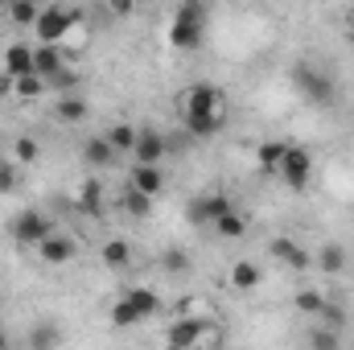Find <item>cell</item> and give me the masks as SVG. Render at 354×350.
<instances>
[{"label":"cell","mask_w":354,"mask_h":350,"mask_svg":"<svg viewBox=\"0 0 354 350\" xmlns=\"http://www.w3.org/2000/svg\"><path fill=\"white\" fill-rule=\"evenodd\" d=\"M206 25H210V8L206 4H198V0L177 4L174 21H169V46L174 50H198L202 37H206Z\"/></svg>","instance_id":"cell-1"},{"label":"cell","mask_w":354,"mask_h":350,"mask_svg":"<svg viewBox=\"0 0 354 350\" xmlns=\"http://www.w3.org/2000/svg\"><path fill=\"white\" fill-rule=\"evenodd\" d=\"M177 111L181 120H198V116H223L227 111V99L214 83H189V87L177 91Z\"/></svg>","instance_id":"cell-2"},{"label":"cell","mask_w":354,"mask_h":350,"mask_svg":"<svg viewBox=\"0 0 354 350\" xmlns=\"http://www.w3.org/2000/svg\"><path fill=\"white\" fill-rule=\"evenodd\" d=\"M288 83L297 87L301 99H309L313 107H330L334 103V79L322 71V66H309V62H297L288 71Z\"/></svg>","instance_id":"cell-3"},{"label":"cell","mask_w":354,"mask_h":350,"mask_svg":"<svg viewBox=\"0 0 354 350\" xmlns=\"http://www.w3.org/2000/svg\"><path fill=\"white\" fill-rule=\"evenodd\" d=\"M79 21H83V12H79V8H62V4H50V8H41V17H37L33 33L41 37V46H62Z\"/></svg>","instance_id":"cell-4"},{"label":"cell","mask_w":354,"mask_h":350,"mask_svg":"<svg viewBox=\"0 0 354 350\" xmlns=\"http://www.w3.org/2000/svg\"><path fill=\"white\" fill-rule=\"evenodd\" d=\"M210 334H214V326H210L206 317L181 313V317H174V322H169L165 342H169V347H181V350H194V347H206V342H210Z\"/></svg>","instance_id":"cell-5"},{"label":"cell","mask_w":354,"mask_h":350,"mask_svg":"<svg viewBox=\"0 0 354 350\" xmlns=\"http://www.w3.org/2000/svg\"><path fill=\"white\" fill-rule=\"evenodd\" d=\"M276 177H280L292 194L309 190V181H313V153H309V149H301V145H288V153H284L280 174H276Z\"/></svg>","instance_id":"cell-6"},{"label":"cell","mask_w":354,"mask_h":350,"mask_svg":"<svg viewBox=\"0 0 354 350\" xmlns=\"http://www.w3.org/2000/svg\"><path fill=\"white\" fill-rule=\"evenodd\" d=\"M227 210H235L231 198H227L223 190H214V194H198V198H189V210H185V214H189L194 227H214Z\"/></svg>","instance_id":"cell-7"},{"label":"cell","mask_w":354,"mask_h":350,"mask_svg":"<svg viewBox=\"0 0 354 350\" xmlns=\"http://www.w3.org/2000/svg\"><path fill=\"white\" fill-rule=\"evenodd\" d=\"M8 235H12L17 243H29V248H37L46 235H54V227H50V219H46L41 210H33V206H29V210H21V214L8 223Z\"/></svg>","instance_id":"cell-8"},{"label":"cell","mask_w":354,"mask_h":350,"mask_svg":"<svg viewBox=\"0 0 354 350\" xmlns=\"http://www.w3.org/2000/svg\"><path fill=\"white\" fill-rule=\"evenodd\" d=\"M165 153H169V145H165L161 128H140V132H136V145H132L136 165H157V169H161Z\"/></svg>","instance_id":"cell-9"},{"label":"cell","mask_w":354,"mask_h":350,"mask_svg":"<svg viewBox=\"0 0 354 350\" xmlns=\"http://www.w3.org/2000/svg\"><path fill=\"white\" fill-rule=\"evenodd\" d=\"M75 256H79V243L71 235H62V231H54V235H46L37 243V260L50 264V268H62V264H71Z\"/></svg>","instance_id":"cell-10"},{"label":"cell","mask_w":354,"mask_h":350,"mask_svg":"<svg viewBox=\"0 0 354 350\" xmlns=\"http://www.w3.org/2000/svg\"><path fill=\"white\" fill-rule=\"evenodd\" d=\"M268 256L276 264H284V268H292V272H305V268H313V256L297 243V239H288V235H276L272 243H268Z\"/></svg>","instance_id":"cell-11"},{"label":"cell","mask_w":354,"mask_h":350,"mask_svg":"<svg viewBox=\"0 0 354 350\" xmlns=\"http://www.w3.org/2000/svg\"><path fill=\"white\" fill-rule=\"evenodd\" d=\"M0 75H4L8 83H17V79H29V75H33V46H21V42H12V46L4 50V58H0Z\"/></svg>","instance_id":"cell-12"},{"label":"cell","mask_w":354,"mask_h":350,"mask_svg":"<svg viewBox=\"0 0 354 350\" xmlns=\"http://www.w3.org/2000/svg\"><path fill=\"white\" fill-rule=\"evenodd\" d=\"M66 71V50L62 46H33V75L37 79H54V75H62Z\"/></svg>","instance_id":"cell-13"},{"label":"cell","mask_w":354,"mask_h":350,"mask_svg":"<svg viewBox=\"0 0 354 350\" xmlns=\"http://www.w3.org/2000/svg\"><path fill=\"white\" fill-rule=\"evenodd\" d=\"M128 190L145 194V198H157L165 190V174L157 165H132V177H128Z\"/></svg>","instance_id":"cell-14"},{"label":"cell","mask_w":354,"mask_h":350,"mask_svg":"<svg viewBox=\"0 0 354 350\" xmlns=\"http://www.w3.org/2000/svg\"><path fill=\"white\" fill-rule=\"evenodd\" d=\"M87 99H83V91H75V95H58L54 99V116H58V124H83L87 120Z\"/></svg>","instance_id":"cell-15"},{"label":"cell","mask_w":354,"mask_h":350,"mask_svg":"<svg viewBox=\"0 0 354 350\" xmlns=\"http://www.w3.org/2000/svg\"><path fill=\"white\" fill-rule=\"evenodd\" d=\"M260 280H264L260 264H252V260L231 264V288H239V293H256V288H260Z\"/></svg>","instance_id":"cell-16"},{"label":"cell","mask_w":354,"mask_h":350,"mask_svg":"<svg viewBox=\"0 0 354 350\" xmlns=\"http://www.w3.org/2000/svg\"><path fill=\"white\" fill-rule=\"evenodd\" d=\"M103 198H107V190H103L99 177H87V181L79 185V210H83V214H103Z\"/></svg>","instance_id":"cell-17"},{"label":"cell","mask_w":354,"mask_h":350,"mask_svg":"<svg viewBox=\"0 0 354 350\" xmlns=\"http://www.w3.org/2000/svg\"><path fill=\"white\" fill-rule=\"evenodd\" d=\"M136 132H140L136 124L120 120V124H111V128L103 132V140H107V145L115 149V157H120V153H132V145H136Z\"/></svg>","instance_id":"cell-18"},{"label":"cell","mask_w":354,"mask_h":350,"mask_svg":"<svg viewBox=\"0 0 354 350\" xmlns=\"http://www.w3.org/2000/svg\"><path fill=\"white\" fill-rule=\"evenodd\" d=\"M83 161H87L91 169H107V165H115V149L103 136H91L87 145H83Z\"/></svg>","instance_id":"cell-19"},{"label":"cell","mask_w":354,"mask_h":350,"mask_svg":"<svg viewBox=\"0 0 354 350\" xmlns=\"http://www.w3.org/2000/svg\"><path fill=\"white\" fill-rule=\"evenodd\" d=\"M284 153H288V145H284V140H264V145L256 149V165H260L264 174H280Z\"/></svg>","instance_id":"cell-20"},{"label":"cell","mask_w":354,"mask_h":350,"mask_svg":"<svg viewBox=\"0 0 354 350\" xmlns=\"http://www.w3.org/2000/svg\"><path fill=\"white\" fill-rule=\"evenodd\" d=\"M313 264H317L322 272H330V276H342V272H346V248H342V243H326V248L313 256Z\"/></svg>","instance_id":"cell-21"},{"label":"cell","mask_w":354,"mask_h":350,"mask_svg":"<svg viewBox=\"0 0 354 350\" xmlns=\"http://www.w3.org/2000/svg\"><path fill=\"white\" fill-rule=\"evenodd\" d=\"M218 239H243L248 235V214H239V210H227L214 227H210Z\"/></svg>","instance_id":"cell-22"},{"label":"cell","mask_w":354,"mask_h":350,"mask_svg":"<svg viewBox=\"0 0 354 350\" xmlns=\"http://www.w3.org/2000/svg\"><path fill=\"white\" fill-rule=\"evenodd\" d=\"M124 297H128V305L140 313V322H145V317H153V313L161 309V297H157L153 288H128Z\"/></svg>","instance_id":"cell-23"},{"label":"cell","mask_w":354,"mask_h":350,"mask_svg":"<svg viewBox=\"0 0 354 350\" xmlns=\"http://www.w3.org/2000/svg\"><path fill=\"white\" fill-rule=\"evenodd\" d=\"M185 128H189V136H198V140H210L214 132H223V124H227V111L223 116H198V120H181Z\"/></svg>","instance_id":"cell-24"},{"label":"cell","mask_w":354,"mask_h":350,"mask_svg":"<svg viewBox=\"0 0 354 350\" xmlns=\"http://www.w3.org/2000/svg\"><path fill=\"white\" fill-rule=\"evenodd\" d=\"M326 293H317V288H301L297 297H292V305H297V313H305V317H322V309H326Z\"/></svg>","instance_id":"cell-25"},{"label":"cell","mask_w":354,"mask_h":350,"mask_svg":"<svg viewBox=\"0 0 354 350\" xmlns=\"http://www.w3.org/2000/svg\"><path fill=\"white\" fill-rule=\"evenodd\" d=\"M8 91H12V99H21V103H29V99H41V95H50L46 79H37V75H29V79H17V83H8Z\"/></svg>","instance_id":"cell-26"},{"label":"cell","mask_w":354,"mask_h":350,"mask_svg":"<svg viewBox=\"0 0 354 350\" xmlns=\"http://www.w3.org/2000/svg\"><path fill=\"white\" fill-rule=\"evenodd\" d=\"M111 330H132V326H140V313L128 305V297H120V301H111Z\"/></svg>","instance_id":"cell-27"},{"label":"cell","mask_w":354,"mask_h":350,"mask_svg":"<svg viewBox=\"0 0 354 350\" xmlns=\"http://www.w3.org/2000/svg\"><path fill=\"white\" fill-rule=\"evenodd\" d=\"M120 206H124V214H132V219H149V214H153V198H145V194H136V190H124Z\"/></svg>","instance_id":"cell-28"},{"label":"cell","mask_w":354,"mask_h":350,"mask_svg":"<svg viewBox=\"0 0 354 350\" xmlns=\"http://www.w3.org/2000/svg\"><path fill=\"white\" fill-rule=\"evenodd\" d=\"M103 264H107V268H128V264H132V248H128L124 239H107V243H103Z\"/></svg>","instance_id":"cell-29"},{"label":"cell","mask_w":354,"mask_h":350,"mask_svg":"<svg viewBox=\"0 0 354 350\" xmlns=\"http://www.w3.org/2000/svg\"><path fill=\"white\" fill-rule=\"evenodd\" d=\"M305 342H309V350H342V334L338 330H326V326H313Z\"/></svg>","instance_id":"cell-30"},{"label":"cell","mask_w":354,"mask_h":350,"mask_svg":"<svg viewBox=\"0 0 354 350\" xmlns=\"http://www.w3.org/2000/svg\"><path fill=\"white\" fill-rule=\"evenodd\" d=\"M37 157H41L37 140H29V136H17V140H12V161H17V165H33Z\"/></svg>","instance_id":"cell-31"},{"label":"cell","mask_w":354,"mask_h":350,"mask_svg":"<svg viewBox=\"0 0 354 350\" xmlns=\"http://www.w3.org/2000/svg\"><path fill=\"white\" fill-rule=\"evenodd\" d=\"M21 185V169H17V161L12 157H0V194H12Z\"/></svg>","instance_id":"cell-32"},{"label":"cell","mask_w":354,"mask_h":350,"mask_svg":"<svg viewBox=\"0 0 354 350\" xmlns=\"http://www.w3.org/2000/svg\"><path fill=\"white\" fill-rule=\"evenodd\" d=\"M8 17H12L17 25H37V17H41V8H37V4H29V0H17V4L8 8Z\"/></svg>","instance_id":"cell-33"},{"label":"cell","mask_w":354,"mask_h":350,"mask_svg":"<svg viewBox=\"0 0 354 350\" xmlns=\"http://www.w3.org/2000/svg\"><path fill=\"white\" fill-rule=\"evenodd\" d=\"M322 326L342 334V326H346V309H342L338 301H326V309H322Z\"/></svg>","instance_id":"cell-34"},{"label":"cell","mask_w":354,"mask_h":350,"mask_svg":"<svg viewBox=\"0 0 354 350\" xmlns=\"http://www.w3.org/2000/svg\"><path fill=\"white\" fill-rule=\"evenodd\" d=\"M165 272H189V256L177 252V248H169V252H165Z\"/></svg>","instance_id":"cell-35"},{"label":"cell","mask_w":354,"mask_h":350,"mask_svg":"<svg viewBox=\"0 0 354 350\" xmlns=\"http://www.w3.org/2000/svg\"><path fill=\"white\" fill-rule=\"evenodd\" d=\"M0 350H12V342H8V334H4V326H0Z\"/></svg>","instance_id":"cell-36"},{"label":"cell","mask_w":354,"mask_h":350,"mask_svg":"<svg viewBox=\"0 0 354 350\" xmlns=\"http://www.w3.org/2000/svg\"><path fill=\"white\" fill-rule=\"evenodd\" d=\"M4 91H8V79H4V75H0V95H4Z\"/></svg>","instance_id":"cell-37"},{"label":"cell","mask_w":354,"mask_h":350,"mask_svg":"<svg viewBox=\"0 0 354 350\" xmlns=\"http://www.w3.org/2000/svg\"><path fill=\"white\" fill-rule=\"evenodd\" d=\"M346 33H351V42H354V17H351V29H346Z\"/></svg>","instance_id":"cell-38"},{"label":"cell","mask_w":354,"mask_h":350,"mask_svg":"<svg viewBox=\"0 0 354 350\" xmlns=\"http://www.w3.org/2000/svg\"><path fill=\"white\" fill-rule=\"evenodd\" d=\"M165 350H181V347H169V342H165Z\"/></svg>","instance_id":"cell-39"}]
</instances>
